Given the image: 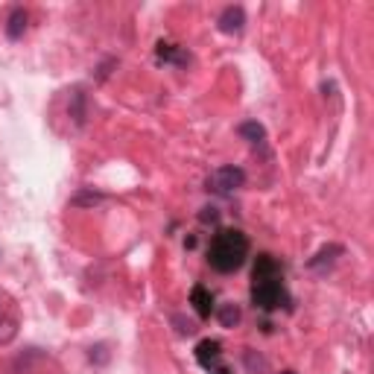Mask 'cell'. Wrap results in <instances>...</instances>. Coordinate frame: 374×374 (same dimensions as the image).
<instances>
[{"label":"cell","mask_w":374,"mask_h":374,"mask_svg":"<svg viewBox=\"0 0 374 374\" xmlns=\"http://www.w3.org/2000/svg\"><path fill=\"white\" fill-rule=\"evenodd\" d=\"M260 278H284L281 260H275L272 255H257L255 269H252V281H260Z\"/></svg>","instance_id":"obj_8"},{"label":"cell","mask_w":374,"mask_h":374,"mask_svg":"<svg viewBox=\"0 0 374 374\" xmlns=\"http://www.w3.org/2000/svg\"><path fill=\"white\" fill-rule=\"evenodd\" d=\"M88 360H91V363H97V366H106L108 360H111V351H108V345H106V342H99V345H91V348H88Z\"/></svg>","instance_id":"obj_16"},{"label":"cell","mask_w":374,"mask_h":374,"mask_svg":"<svg viewBox=\"0 0 374 374\" xmlns=\"http://www.w3.org/2000/svg\"><path fill=\"white\" fill-rule=\"evenodd\" d=\"M199 222H202V226H217L219 210L217 208H202V210H199Z\"/></svg>","instance_id":"obj_17"},{"label":"cell","mask_w":374,"mask_h":374,"mask_svg":"<svg viewBox=\"0 0 374 374\" xmlns=\"http://www.w3.org/2000/svg\"><path fill=\"white\" fill-rule=\"evenodd\" d=\"M18 333V322L12 316H0V345H9Z\"/></svg>","instance_id":"obj_15"},{"label":"cell","mask_w":374,"mask_h":374,"mask_svg":"<svg viewBox=\"0 0 374 374\" xmlns=\"http://www.w3.org/2000/svg\"><path fill=\"white\" fill-rule=\"evenodd\" d=\"M0 316H3V298H0Z\"/></svg>","instance_id":"obj_19"},{"label":"cell","mask_w":374,"mask_h":374,"mask_svg":"<svg viewBox=\"0 0 374 374\" xmlns=\"http://www.w3.org/2000/svg\"><path fill=\"white\" fill-rule=\"evenodd\" d=\"M339 255H342V246L331 243V246H325V248H319V252H316L313 257L307 260V266H310V269H322V266H325V264L331 266V264H333V260L339 257Z\"/></svg>","instance_id":"obj_10"},{"label":"cell","mask_w":374,"mask_h":374,"mask_svg":"<svg viewBox=\"0 0 374 374\" xmlns=\"http://www.w3.org/2000/svg\"><path fill=\"white\" fill-rule=\"evenodd\" d=\"M68 111H70V117L77 120V126H82V123H85V115H88V111H85V94H82V88H73Z\"/></svg>","instance_id":"obj_13"},{"label":"cell","mask_w":374,"mask_h":374,"mask_svg":"<svg viewBox=\"0 0 374 374\" xmlns=\"http://www.w3.org/2000/svg\"><path fill=\"white\" fill-rule=\"evenodd\" d=\"M196 363L210 374H228V368L222 366V345L217 339H202L196 345Z\"/></svg>","instance_id":"obj_4"},{"label":"cell","mask_w":374,"mask_h":374,"mask_svg":"<svg viewBox=\"0 0 374 374\" xmlns=\"http://www.w3.org/2000/svg\"><path fill=\"white\" fill-rule=\"evenodd\" d=\"M190 304H193L199 319H210V313H214V293H210L208 286L196 284L190 290Z\"/></svg>","instance_id":"obj_6"},{"label":"cell","mask_w":374,"mask_h":374,"mask_svg":"<svg viewBox=\"0 0 374 374\" xmlns=\"http://www.w3.org/2000/svg\"><path fill=\"white\" fill-rule=\"evenodd\" d=\"M173 322H176V325H179V333H184V336H190V333L196 331V325H193V322H184L181 316H176Z\"/></svg>","instance_id":"obj_18"},{"label":"cell","mask_w":374,"mask_h":374,"mask_svg":"<svg viewBox=\"0 0 374 374\" xmlns=\"http://www.w3.org/2000/svg\"><path fill=\"white\" fill-rule=\"evenodd\" d=\"M252 302H255V307L266 310V313H272V310H278V307H286L290 304V293H286V286H284V278L252 281Z\"/></svg>","instance_id":"obj_2"},{"label":"cell","mask_w":374,"mask_h":374,"mask_svg":"<svg viewBox=\"0 0 374 374\" xmlns=\"http://www.w3.org/2000/svg\"><path fill=\"white\" fill-rule=\"evenodd\" d=\"M248 257V237L240 228H222L214 234V240L208 246V264L210 269L222 272H237Z\"/></svg>","instance_id":"obj_1"},{"label":"cell","mask_w":374,"mask_h":374,"mask_svg":"<svg viewBox=\"0 0 374 374\" xmlns=\"http://www.w3.org/2000/svg\"><path fill=\"white\" fill-rule=\"evenodd\" d=\"M155 59H158V65H187V61H190V53H184L181 47L170 44V41H158L155 44Z\"/></svg>","instance_id":"obj_7"},{"label":"cell","mask_w":374,"mask_h":374,"mask_svg":"<svg viewBox=\"0 0 374 374\" xmlns=\"http://www.w3.org/2000/svg\"><path fill=\"white\" fill-rule=\"evenodd\" d=\"M237 135H240V138H246V141H252V144H264L266 129L260 126L257 120H246V123H240V126H237Z\"/></svg>","instance_id":"obj_11"},{"label":"cell","mask_w":374,"mask_h":374,"mask_svg":"<svg viewBox=\"0 0 374 374\" xmlns=\"http://www.w3.org/2000/svg\"><path fill=\"white\" fill-rule=\"evenodd\" d=\"M281 374H295V371H293V368H286V371H281Z\"/></svg>","instance_id":"obj_20"},{"label":"cell","mask_w":374,"mask_h":374,"mask_svg":"<svg viewBox=\"0 0 374 374\" xmlns=\"http://www.w3.org/2000/svg\"><path fill=\"white\" fill-rule=\"evenodd\" d=\"M243 184H246V173L240 167H234V164H226V167L214 170V176L208 179V190L231 193V190H237V187H243Z\"/></svg>","instance_id":"obj_3"},{"label":"cell","mask_w":374,"mask_h":374,"mask_svg":"<svg viewBox=\"0 0 374 374\" xmlns=\"http://www.w3.org/2000/svg\"><path fill=\"white\" fill-rule=\"evenodd\" d=\"M27 9H21V6H15V9H9V15H6V39H12V41H18V39H23V32H27Z\"/></svg>","instance_id":"obj_9"},{"label":"cell","mask_w":374,"mask_h":374,"mask_svg":"<svg viewBox=\"0 0 374 374\" xmlns=\"http://www.w3.org/2000/svg\"><path fill=\"white\" fill-rule=\"evenodd\" d=\"M217 319H219L222 328H237L240 325V307H237L234 302H226L217 310Z\"/></svg>","instance_id":"obj_12"},{"label":"cell","mask_w":374,"mask_h":374,"mask_svg":"<svg viewBox=\"0 0 374 374\" xmlns=\"http://www.w3.org/2000/svg\"><path fill=\"white\" fill-rule=\"evenodd\" d=\"M217 27L226 32V35L243 32V27H246V12H243V6H226V9L219 12V18H217Z\"/></svg>","instance_id":"obj_5"},{"label":"cell","mask_w":374,"mask_h":374,"mask_svg":"<svg viewBox=\"0 0 374 374\" xmlns=\"http://www.w3.org/2000/svg\"><path fill=\"white\" fill-rule=\"evenodd\" d=\"M103 193H94V190H82V193H77V196H73L70 199V205L73 208H94V205H99V202H103Z\"/></svg>","instance_id":"obj_14"}]
</instances>
